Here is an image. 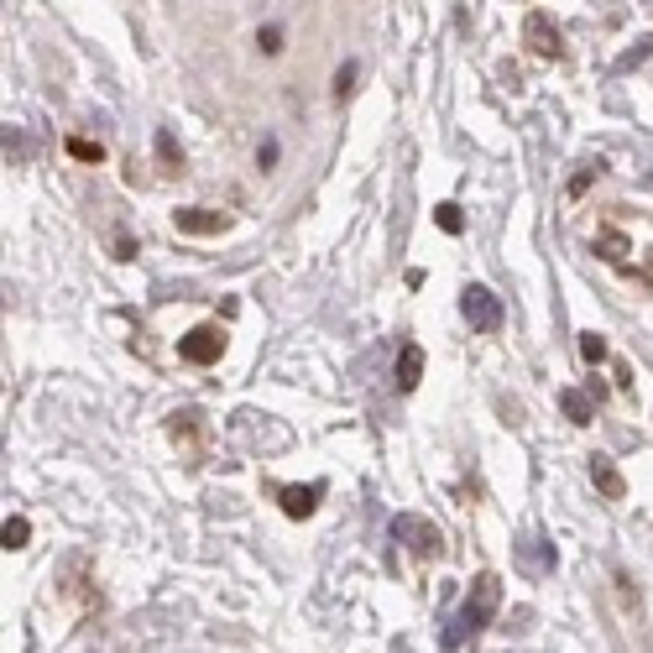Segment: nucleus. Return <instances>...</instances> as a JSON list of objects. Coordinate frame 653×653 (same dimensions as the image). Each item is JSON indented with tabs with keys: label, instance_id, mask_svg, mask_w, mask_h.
<instances>
[{
	"label": "nucleus",
	"instance_id": "nucleus-1",
	"mask_svg": "<svg viewBox=\"0 0 653 653\" xmlns=\"http://www.w3.org/2000/svg\"><path fill=\"white\" fill-rule=\"evenodd\" d=\"M497 606H502V580L497 575H476L471 580V596L460 601V612H455L450 633H445V648H460L471 633H481V627L497 617Z\"/></svg>",
	"mask_w": 653,
	"mask_h": 653
},
{
	"label": "nucleus",
	"instance_id": "nucleus-2",
	"mask_svg": "<svg viewBox=\"0 0 653 653\" xmlns=\"http://www.w3.org/2000/svg\"><path fill=\"white\" fill-rule=\"evenodd\" d=\"M460 309H465V319H471V330H481V335H492L497 324H502V298H497L492 288H481V283L465 288Z\"/></svg>",
	"mask_w": 653,
	"mask_h": 653
},
{
	"label": "nucleus",
	"instance_id": "nucleus-3",
	"mask_svg": "<svg viewBox=\"0 0 653 653\" xmlns=\"http://www.w3.org/2000/svg\"><path fill=\"white\" fill-rule=\"evenodd\" d=\"M220 351H225V335L215 330V324H199V330H189V335L178 340V356H183V361H194V366L220 361Z\"/></svg>",
	"mask_w": 653,
	"mask_h": 653
},
{
	"label": "nucleus",
	"instance_id": "nucleus-4",
	"mask_svg": "<svg viewBox=\"0 0 653 653\" xmlns=\"http://www.w3.org/2000/svg\"><path fill=\"white\" fill-rule=\"evenodd\" d=\"M392 533H398L413 554H439V528L424 523V518H413V512H403V518L392 523Z\"/></svg>",
	"mask_w": 653,
	"mask_h": 653
},
{
	"label": "nucleus",
	"instance_id": "nucleus-5",
	"mask_svg": "<svg viewBox=\"0 0 653 653\" xmlns=\"http://www.w3.org/2000/svg\"><path fill=\"white\" fill-rule=\"evenodd\" d=\"M523 37H528V48L544 53V58H559V53H565V42H559V27H554L544 11H533V16L523 21Z\"/></svg>",
	"mask_w": 653,
	"mask_h": 653
},
{
	"label": "nucleus",
	"instance_id": "nucleus-6",
	"mask_svg": "<svg viewBox=\"0 0 653 653\" xmlns=\"http://www.w3.org/2000/svg\"><path fill=\"white\" fill-rule=\"evenodd\" d=\"M173 225L183 230V236H220V230L230 225L225 215H215V209H178Z\"/></svg>",
	"mask_w": 653,
	"mask_h": 653
},
{
	"label": "nucleus",
	"instance_id": "nucleus-7",
	"mask_svg": "<svg viewBox=\"0 0 653 653\" xmlns=\"http://www.w3.org/2000/svg\"><path fill=\"white\" fill-rule=\"evenodd\" d=\"M277 497H283L288 518H309V512L319 507V497H324V486H319V481H309V486H283Z\"/></svg>",
	"mask_w": 653,
	"mask_h": 653
},
{
	"label": "nucleus",
	"instance_id": "nucleus-8",
	"mask_svg": "<svg viewBox=\"0 0 653 653\" xmlns=\"http://www.w3.org/2000/svg\"><path fill=\"white\" fill-rule=\"evenodd\" d=\"M591 481L601 486V497H612V502H622L627 497V481H622V471L606 455H591Z\"/></svg>",
	"mask_w": 653,
	"mask_h": 653
},
{
	"label": "nucleus",
	"instance_id": "nucleus-9",
	"mask_svg": "<svg viewBox=\"0 0 653 653\" xmlns=\"http://www.w3.org/2000/svg\"><path fill=\"white\" fill-rule=\"evenodd\" d=\"M418 382H424V351H418V345H403L398 351V387L413 392Z\"/></svg>",
	"mask_w": 653,
	"mask_h": 653
},
{
	"label": "nucleus",
	"instance_id": "nucleus-10",
	"mask_svg": "<svg viewBox=\"0 0 653 653\" xmlns=\"http://www.w3.org/2000/svg\"><path fill=\"white\" fill-rule=\"evenodd\" d=\"M559 408H565V418H570V424H591V398H586V392H575V387H565V392H559Z\"/></svg>",
	"mask_w": 653,
	"mask_h": 653
},
{
	"label": "nucleus",
	"instance_id": "nucleus-11",
	"mask_svg": "<svg viewBox=\"0 0 653 653\" xmlns=\"http://www.w3.org/2000/svg\"><path fill=\"white\" fill-rule=\"evenodd\" d=\"M152 147H157V162H162V168H173V173L183 168V147H178V136H173V131H157V136H152Z\"/></svg>",
	"mask_w": 653,
	"mask_h": 653
},
{
	"label": "nucleus",
	"instance_id": "nucleus-12",
	"mask_svg": "<svg viewBox=\"0 0 653 653\" xmlns=\"http://www.w3.org/2000/svg\"><path fill=\"white\" fill-rule=\"evenodd\" d=\"M27 539H32V523H27V518H6V528H0V544H6V549H27Z\"/></svg>",
	"mask_w": 653,
	"mask_h": 653
},
{
	"label": "nucleus",
	"instance_id": "nucleus-13",
	"mask_svg": "<svg viewBox=\"0 0 653 653\" xmlns=\"http://www.w3.org/2000/svg\"><path fill=\"white\" fill-rule=\"evenodd\" d=\"M434 220H439V230H450V236H460V230H465V220H460V209H455V204H439V209H434Z\"/></svg>",
	"mask_w": 653,
	"mask_h": 653
},
{
	"label": "nucleus",
	"instance_id": "nucleus-14",
	"mask_svg": "<svg viewBox=\"0 0 653 653\" xmlns=\"http://www.w3.org/2000/svg\"><path fill=\"white\" fill-rule=\"evenodd\" d=\"M596 246H601V256H606V262H622V251H627V236H617V230H606V236H601Z\"/></svg>",
	"mask_w": 653,
	"mask_h": 653
},
{
	"label": "nucleus",
	"instance_id": "nucleus-15",
	"mask_svg": "<svg viewBox=\"0 0 653 653\" xmlns=\"http://www.w3.org/2000/svg\"><path fill=\"white\" fill-rule=\"evenodd\" d=\"M256 48H262L267 58L283 53V27H262V32H256Z\"/></svg>",
	"mask_w": 653,
	"mask_h": 653
},
{
	"label": "nucleus",
	"instance_id": "nucleus-16",
	"mask_svg": "<svg viewBox=\"0 0 653 653\" xmlns=\"http://www.w3.org/2000/svg\"><path fill=\"white\" fill-rule=\"evenodd\" d=\"M356 74H361L356 63H340V74H335V100H345V95L356 89Z\"/></svg>",
	"mask_w": 653,
	"mask_h": 653
},
{
	"label": "nucleus",
	"instance_id": "nucleus-17",
	"mask_svg": "<svg viewBox=\"0 0 653 653\" xmlns=\"http://www.w3.org/2000/svg\"><path fill=\"white\" fill-rule=\"evenodd\" d=\"M580 356H586L591 366H596V361H606V340H601V335H586V340H580Z\"/></svg>",
	"mask_w": 653,
	"mask_h": 653
},
{
	"label": "nucleus",
	"instance_id": "nucleus-18",
	"mask_svg": "<svg viewBox=\"0 0 653 653\" xmlns=\"http://www.w3.org/2000/svg\"><path fill=\"white\" fill-rule=\"evenodd\" d=\"M68 152L84 157V162H100V142H84V136H74V142H68Z\"/></svg>",
	"mask_w": 653,
	"mask_h": 653
},
{
	"label": "nucleus",
	"instance_id": "nucleus-19",
	"mask_svg": "<svg viewBox=\"0 0 653 653\" xmlns=\"http://www.w3.org/2000/svg\"><path fill=\"white\" fill-rule=\"evenodd\" d=\"M648 53H653V37L643 42V48H633V53H622V58H617V68H622V74H627V68H638V63L648 58Z\"/></svg>",
	"mask_w": 653,
	"mask_h": 653
},
{
	"label": "nucleus",
	"instance_id": "nucleus-20",
	"mask_svg": "<svg viewBox=\"0 0 653 653\" xmlns=\"http://www.w3.org/2000/svg\"><path fill=\"white\" fill-rule=\"evenodd\" d=\"M596 173H601V162H596V168H580V173L570 178V194H586L591 183H596Z\"/></svg>",
	"mask_w": 653,
	"mask_h": 653
},
{
	"label": "nucleus",
	"instance_id": "nucleus-21",
	"mask_svg": "<svg viewBox=\"0 0 653 653\" xmlns=\"http://www.w3.org/2000/svg\"><path fill=\"white\" fill-rule=\"evenodd\" d=\"M272 162H277V142L267 136V142H262V152H256V168H272Z\"/></svg>",
	"mask_w": 653,
	"mask_h": 653
},
{
	"label": "nucleus",
	"instance_id": "nucleus-22",
	"mask_svg": "<svg viewBox=\"0 0 653 653\" xmlns=\"http://www.w3.org/2000/svg\"><path fill=\"white\" fill-rule=\"evenodd\" d=\"M648 272H653V251H648Z\"/></svg>",
	"mask_w": 653,
	"mask_h": 653
}]
</instances>
